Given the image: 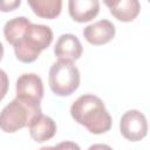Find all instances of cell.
Returning a JSON list of instances; mask_svg holds the SVG:
<instances>
[{"mask_svg": "<svg viewBox=\"0 0 150 150\" xmlns=\"http://www.w3.org/2000/svg\"><path fill=\"white\" fill-rule=\"evenodd\" d=\"M4 35L13 46L16 59L23 63L34 62L53 41L50 27L32 23L25 16L8 20L4 26Z\"/></svg>", "mask_w": 150, "mask_h": 150, "instance_id": "cell-1", "label": "cell"}, {"mask_svg": "<svg viewBox=\"0 0 150 150\" xmlns=\"http://www.w3.org/2000/svg\"><path fill=\"white\" fill-rule=\"evenodd\" d=\"M70 115L75 122L95 135L109 131L112 124L103 101L93 94H84L75 100L70 107Z\"/></svg>", "mask_w": 150, "mask_h": 150, "instance_id": "cell-2", "label": "cell"}, {"mask_svg": "<svg viewBox=\"0 0 150 150\" xmlns=\"http://www.w3.org/2000/svg\"><path fill=\"white\" fill-rule=\"evenodd\" d=\"M41 114V105L36 102H28L15 97L0 112V129L13 134L28 127L30 121Z\"/></svg>", "mask_w": 150, "mask_h": 150, "instance_id": "cell-3", "label": "cell"}, {"mask_svg": "<svg viewBox=\"0 0 150 150\" xmlns=\"http://www.w3.org/2000/svg\"><path fill=\"white\" fill-rule=\"evenodd\" d=\"M48 83L57 96H69L80 86V71L71 61L59 60L49 69Z\"/></svg>", "mask_w": 150, "mask_h": 150, "instance_id": "cell-4", "label": "cell"}, {"mask_svg": "<svg viewBox=\"0 0 150 150\" xmlns=\"http://www.w3.org/2000/svg\"><path fill=\"white\" fill-rule=\"evenodd\" d=\"M120 131L130 142H138L148 134V122L143 112L136 109L125 111L120 120Z\"/></svg>", "mask_w": 150, "mask_h": 150, "instance_id": "cell-5", "label": "cell"}, {"mask_svg": "<svg viewBox=\"0 0 150 150\" xmlns=\"http://www.w3.org/2000/svg\"><path fill=\"white\" fill-rule=\"evenodd\" d=\"M16 97L28 102L40 103L43 97V83L39 75L26 73L18 77L15 84Z\"/></svg>", "mask_w": 150, "mask_h": 150, "instance_id": "cell-6", "label": "cell"}, {"mask_svg": "<svg viewBox=\"0 0 150 150\" xmlns=\"http://www.w3.org/2000/svg\"><path fill=\"white\" fill-rule=\"evenodd\" d=\"M84 39L94 46H102L110 42L116 33V28L112 22L107 19L96 21L83 29Z\"/></svg>", "mask_w": 150, "mask_h": 150, "instance_id": "cell-7", "label": "cell"}, {"mask_svg": "<svg viewBox=\"0 0 150 150\" xmlns=\"http://www.w3.org/2000/svg\"><path fill=\"white\" fill-rule=\"evenodd\" d=\"M83 47L74 34H62L54 47V54L59 60L76 61L81 57Z\"/></svg>", "mask_w": 150, "mask_h": 150, "instance_id": "cell-8", "label": "cell"}, {"mask_svg": "<svg viewBox=\"0 0 150 150\" xmlns=\"http://www.w3.org/2000/svg\"><path fill=\"white\" fill-rule=\"evenodd\" d=\"M29 135L36 143H43L49 141L56 134V123L49 116L42 112L36 115L28 124Z\"/></svg>", "mask_w": 150, "mask_h": 150, "instance_id": "cell-9", "label": "cell"}, {"mask_svg": "<svg viewBox=\"0 0 150 150\" xmlns=\"http://www.w3.org/2000/svg\"><path fill=\"white\" fill-rule=\"evenodd\" d=\"M68 12L76 22H88L100 12L98 0H68Z\"/></svg>", "mask_w": 150, "mask_h": 150, "instance_id": "cell-10", "label": "cell"}, {"mask_svg": "<svg viewBox=\"0 0 150 150\" xmlns=\"http://www.w3.org/2000/svg\"><path fill=\"white\" fill-rule=\"evenodd\" d=\"M27 2L33 13L42 19L53 20L62 9V0H27Z\"/></svg>", "mask_w": 150, "mask_h": 150, "instance_id": "cell-11", "label": "cell"}, {"mask_svg": "<svg viewBox=\"0 0 150 150\" xmlns=\"http://www.w3.org/2000/svg\"><path fill=\"white\" fill-rule=\"evenodd\" d=\"M139 11V0H120L117 5L110 9V13L122 22H130L137 18Z\"/></svg>", "mask_w": 150, "mask_h": 150, "instance_id": "cell-12", "label": "cell"}, {"mask_svg": "<svg viewBox=\"0 0 150 150\" xmlns=\"http://www.w3.org/2000/svg\"><path fill=\"white\" fill-rule=\"evenodd\" d=\"M21 5V0H0V12L8 13L15 11Z\"/></svg>", "mask_w": 150, "mask_h": 150, "instance_id": "cell-13", "label": "cell"}, {"mask_svg": "<svg viewBox=\"0 0 150 150\" xmlns=\"http://www.w3.org/2000/svg\"><path fill=\"white\" fill-rule=\"evenodd\" d=\"M8 86H9V80L6 71L0 69V101L6 96L8 91Z\"/></svg>", "mask_w": 150, "mask_h": 150, "instance_id": "cell-14", "label": "cell"}, {"mask_svg": "<svg viewBox=\"0 0 150 150\" xmlns=\"http://www.w3.org/2000/svg\"><path fill=\"white\" fill-rule=\"evenodd\" d=\"M120 0H103V2H104V5L109 8V9H111L112 7H115L116 5H117V2H118Z\"/></svg>", "mask_w": 150, "mask_h": 150, "instance_id": "cell-15", "label": "cell"}, {"mask_svg": "<svg viewBox=\"0 0 150 150\" xmlns=\"http://www.w3.org/2000/svg\"><path fill=\"white\" fill-rule=\"evenodd\" d=\"M2 56H4V46H2V43L0 42V61L2 60Z\"/></svg>", "mask_w": 150, "mask_h": 150, "instance_id": "cell-16", "label": "cell"}]
</instances>
